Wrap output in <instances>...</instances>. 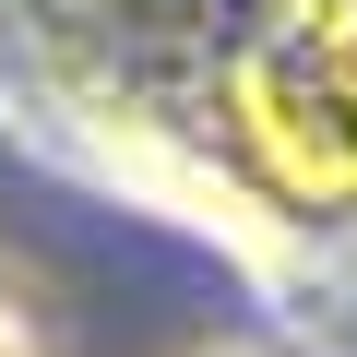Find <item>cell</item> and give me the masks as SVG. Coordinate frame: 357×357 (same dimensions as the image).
Masks as SVG:
<instances>
[{"instance_id":"2","label":"cell","mask_w":357,"mask_h":357,"mask_svg":"<svg viewBox=\"0 0 357 357\" xmlns=\"http://www.w3.org/2000/svg\"><path fill=\"white\" fill-rule=\"evenodd\" d=\"M0 357H60V345H48V321H36L13 286H0Z\"/></svg>"},{"instance_id":"1","label":"cell","mask_w":357,"mask_h":357,"mask_svg":"<svg viewBox=\"0 0 357 357\" xmlns=\"http://www.w3.org/2000/svg\"><path fill=\"white\" fill-rule=\"evenodd\" d=\"M227 107L286 203H357V0H298L238 60Z\"/></svg>"},{"instance_id":"3","label":"cell","mask_w":357,"mask_h":357,"mask_svg":"<svg viewBox=\"0 0 357 357\" xmlns=\"http://www.w3.org/2000/svg\"><path fill=\"white\" fill-rule=\"evenodd\" d=\"M191 357H262V345H191Z\"/></svg>"}]
</instances>
